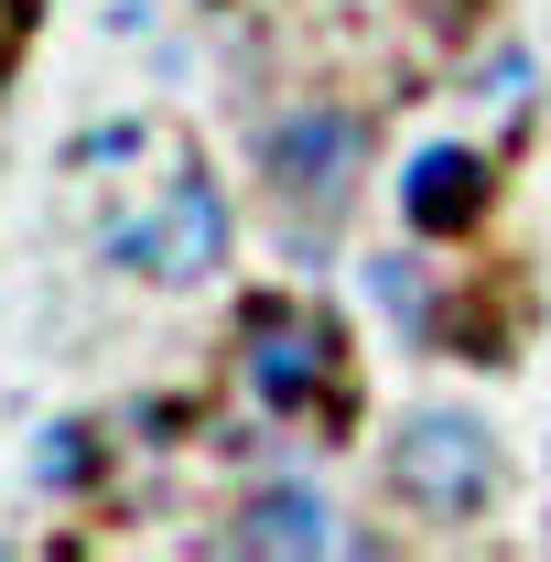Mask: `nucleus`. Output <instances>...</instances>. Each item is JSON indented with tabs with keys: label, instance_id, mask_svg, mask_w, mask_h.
<instances>
[{
	"label": "nucleus",
	"instance_id": "obj_8",
	"mask_svg": "<svg viewBox=\"0 0 551 562\" xmlns=\"http://www.w3.org/2000/svg\"><path fill=\"white\" fill-rule=\"evenodd\" d=\"M33 476H44V487H76V476H87V432H55V443H44V465H33Z\"/></svg>",
	"mask_w": 551,
	"mask_h": 562
},
{
	"label": "nucleus",
	"instance_id": "obj_2",
	"mask_svg": "<svg viewBox=\"0 0 551 562\" xmlns=\"http://www.w3.org/2000/svg\"><path fill=\"white\" fill-rule=\"evenodd\" d=\"M497 487H508V454L476 412H421L390 432V497L421 519H476Z\"/></svg>",
	"mask_w": 551,
	"mask_h": 562
},
{
	"label": "nucleus",
	"instance_id": "obj_4",
	"mask_svg": "<svg viewBox=\"0 0 551 562\" xmlns=\"http://www.w3.org/2000/svg\"><path fill=\"white\" fill-rule=\"evenodd\" d=\"M249 390H260L271 412H314V390H325V325L260 303V314H249Z\"/></svg>",
	"mask_w": 551,
	"mask_h": 562
},
{
	"label": "nucleus",
	"instance_id": "obj_1",
	"mask_svg": "<svg viewBox=\"0 0 551 562\" xmlns=\"http://www.w3.org/2000/svg\"><path fill=\"white\" fill-rule=\"evenodd\" d=\"M260 173H271L281 216H346L357 206V173H368V120L336 98H292L271 131H260Z\"/></svg>",
	"mask_w": 551,
	"mask_h": 562
},
{
	"label": "nucleus",
	"instance_id": "obj_3",
	"mask_svg": "<svg viewBox=\"0 0 551 562\" xmlns=\"http://www.w3.org/2000/svg\"><path fill=\"white\" fill-rule=\"evenodd\" d=\"M109 260H131V271H151V281H206L216 260H227V195H216V184H173V206L120 227Z\"/></svg>",
	"mask_w": 551,
	"mask_h": 562
},
{
	"label": "nucleus",
	"instance_id": "obj_7",
	"mask_svg": "<svg viewBox=\"0 0 551 562\" xmlns=\"http://www.w3.org/2000/svg\"><path fill=\"white\" fill-rule=\"evenodd\" d=\"M368 303H379L401 336H432V292H421V260H412V249H379V260H368Z\"/></svg>",
	"mask_w": 551,
	"mask_h": 562
},
{
	"label": "nucleus",
	"instance_id": "obj_6",
	"mask_svg": "<svg viewBox=\"0 0 551 562\" xmlns=\"http://www.w3.org/2000/svg\"><path fill=\"white\" fill-rule=\"evenodd\" d=\"M227 552H336L325 497H314V487H260L238 519H227Z\"/></svg>",
	"mask_w": 551,
	"mask_h": 562
},
{
	"label": "nucleus",
	"instance_id": "obj_5",
	"mask_svg": "<svg viewBox=\"0 0 551 562\" xmlns=\"http://www.w3.org/2000/svg\"><path fill=\"white\" fill-rule=\"evenodd\" d=\"M486 206V162L465 151V140H432L412 173H401V216H412L421 238H465Z\"/></svg>",
	"mask_w": 551,
	"mask_h": 562
}]
</instances>
